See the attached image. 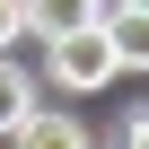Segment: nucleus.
<instances>
[{
  "label": "nucleus",
  "mask_w": 149,
  "mask_h": 149,
  "mask_svg": "<svg viewBox=\"0 0 149 149\" xmlns=\"http://www.w3.org/2000/svg\"><path fill=\"white\" fill-rule=\"evenodd\" d=\"M44 44H53V61H44V79H53V88H70V97H88V88L123 79V61H114V44H105V26H97V18H79V26H61V35H44Z\"/></svg>",
  "instance_id": "nucleus-1"
},
{
  "label": "nucleus",
  "mask_w": 149,
  "mask_h": 149,
  "mask_svg": "<svg viewBox=\"0 0 149 149\" xmlns=\"http://www.w3.org/2000/svg\"><path fill=\"white\" fill-rule=\"evenodd\" d=\"M88 18L105 26V44H114V61L132 70V61H149V18H140V0H88Z\"/></svg>",
  "instance_id": "nucleus-2"
},
{
  "label": "nucleus",
  "mask_w": 149,
  "mask_h": 149,
  "mask_svg": "<svg viewBox=\"0 0 149 149\" xmlns=\"http://www.w3.org/2000/svg\"><path fill=\"white\" fill-rule=\"evenodd\" d=\"M9 140H26V149H88V140H79V123H70V114H35V105L18 114V132H9Z\"/></svg>",
  "instance_id": "nucleus-3"
},
{
  "label": "nucleus",
  "mask_w": 149,
  "mask_h": 149,
  "mask_svg": "<svg viewBox=\"0 0 149 149\" xmlns=\"http://www.w3.org/2000/svg\"><path fill=\"white\" fill-rule=\"evenodd\" d=\"M35 105V79H26V70H9V53H0V140H9L18 132V114Z\"/></svg>",
  "instance_id": "nucleus-4"
},
{
  "label": "nucleus",
  "mask_w": 149,
  "mask_h": 149,
  "mask_svg": "<svg viewBox=\"0 0 149 149\" xmlns=\"http://www.w3.org/2000/svg\"><path fill=\"white\" fill-rule=\"evenodd\" d=\"M18 35H26V0H0V53H9Z\"/></svg>",
  "instance_id": "nucleus-5"
}]
</instances>
